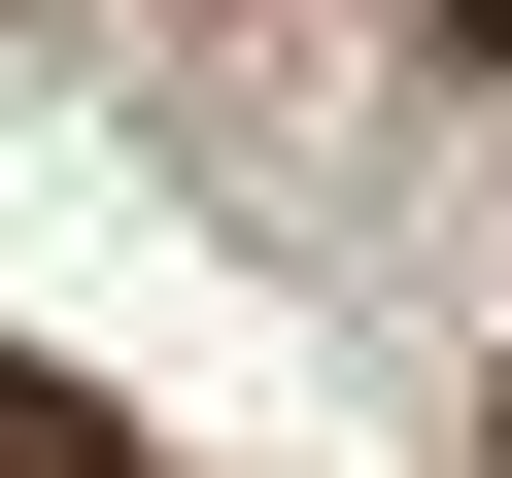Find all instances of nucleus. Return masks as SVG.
Returning <instances> with one entry per match:
<instances>
[{
  "label": "nucleus",
  "mask_w": 512,
  "mask_h": 478,
  "mask_svg": "<svg viewBox=\"0 0 512 478\" xmlns=\"http://www.w3.org/2000/svg\"><path fill=\"white\" fill-rule=\"evenodd\" d=\"M0 478H137V444H103V410H35V376H0Z\"/></svg>",
  "instance_id": "obj_1"
}]
</instances>
